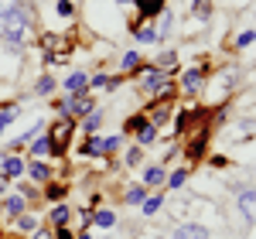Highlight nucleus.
<instances>
[{
    "mask_svg": "<svg viewBox=\"0 0 256 239\" xmlns=\"http://www.w3.org/2000/svg\"><path fill=\"white\" fill-rule=\"evenodd\" d=\"M68 216H72V208H68L65 202H58V205L52 208V216H48V222H52L55 229H62V226H68Z\"/></svg>",
    "mask_w": 256,
    "mask_h": 239,
    "instance_id": "17",
    "label": "nucleus"
},
{
    "mask_svg": "<svg viewBox=\"0 0 256 239\" xmlns=\"http://www.w3.org/2000/svg\"><path fill=\"white\" fill-rule=\"evenodd\" d=\"M0 216H4V208H0Z\"/></svg>",
    "mask_w": 256,
    "mask_h": 239,
    "instance_id": "47",
    "label": "nucleus"
},
{
    "mask_svg": "<svg viewBox=\"0 0 256 239\" xmlns=\"http://www.w3.org/2000/svg\"><path fill=\"white\" fill-rule=\"evenodd\" d=\"M205 76H208V68H188L181 76V92L184 96H198L205 89Z\"/></svg>",
    "mask_w": 256,
    "mask_h": 239,
    "instance_id": "5",
    "label": "nucleus"
},
{
    "mask_svg": "<svg viewBox=\"0 0 256 239\" xmlns=\"http://www.w3.org/2000/svg\"><path fill=\"white\" fill-rule=\"evenodd\" d=\"M24 174H28L31 181H38V184H48V181L55 178V171H52L44 160H38V158H31V164L24 168Z\"/></svg>",
    "mask_w": 256,
    "mask_h": 239,
    "instance_id": "7",
    "label": "nucleus"
},
{
    "mask_svg": "<svg viewBox=\"0 0 256 239\" xmlns=\"http://www.w3.org/2000/svg\"><path fill=\"white\" fill-rule=\"evenodd\" d=\"M192 14L205 24V20L212 18V0H192Z\"/></svg>",
    "mask_w": 256,
    "mask_h": 239,
    "instance_id": "25",
    "label": "nucleus"
},
{
    "mask_svg": "<svg viewBox=\"0 0 256 239\" xmlns=\"http://www.w3.org/2000/svg\"><path fill=\"white\" fill-rule=\"evenodd\" d=\"M205 140H208V130H202L198 137H192V144H188V150H184V154H188V160H198L202 154H205Z\"/></svg>",
    "mask_w": 256,
    "mask_h": 239,
    "instance_id": "18",
    "label": "nucleus"
},
{
    "mask_svg": "<svg viewBox=\"0 0 256 239\" xmlns=\"http://www.w3.org/2000/svg\"><path fill=\"white\" fill-rule=\"evenodd\" d=\"M158 38L164 41V38H171V28H174V14H171V10H160L158 14Z\"/></svg>",
    "mask_w": 256,
    "mask_h": 239,
    "instance_id": "22",
    "label": "nucleus"
},
{
    "mask_svg": "<svg viewBox=\"0 0 256 239\" xmlns=\"http://www.w3.org/2000/svg\"><path fill=\"white\" fill-rule=\"evenodd\" d=\"M0 34H10V38H18L24 48L34 41V18H31V10L24 7V4H18L10 14H4L0 18Z\"/></svg>",
    "mask_w": 256,
    "mask_h": 239,
    "instance_id": "1",
    "label": "nucleus"
},
{
    "mask_svg": "<svg viewBox=\"0 0 256 239\" xmlns=\"http://www.w3.org/2000/svg\"><path fill=\"white\" fill-rule=\"evenodd\" d=\"M24 158H18V154H7V158H0V178L10 181V178H20L24 174Z\"/></svg>",
    "mask_w": 256,
    "mask_h": 239,
    "instance_id": "6",
    "label": "nucleus"
},
{
    "mask_svg": "<svg viewBox=\"0 0 256 239\" xmlns=\"http://www.w3.org/2000/svg\"><path fill=\"white\" fill-rule=\"evenodd\" d=\"M82 126H86V134H96L99 126H102V113H99V110L86 113V116H82Z\"/></svg>",
    "mask_w": 256,
    "mask_h": 239,
    "instance_id": "28",
    "label": "nucleus"
},
{
    "mask_svg": "<svg viewBox=\"0 0 256 239\" xmlns=\"http://www.w3.org/2000/svg\"><path fill=\"white\" fill-rule=\"evenodd\" d=\"M123 147V134H113V137H102L99 140V158H110Z\"/></svg>",
    "mask_w": 256,
    "mask_h": 239,
    "instance_id": "14",
    "label": "nucleus"
},
{
    "mask_svg": "<svg viewBox=\"0 0 256 239\" xmlns=\"http://www.w3.org/2000/svg\"><path fill=\"white\" fill-rule=\"evenodd\" d=\"M0 208H4V216H7V219H18L20 212H28V198H24L20 192H14V195H7V198H4Z\"/></svg>",
    "mask_w": 256,
    "mask_h": 239,
    "instance_id": "9",
    "label": "nucleus"
},
{
    "mask_svg": "<svg viewBox=\"0 0 256 239\" xmlns=\"http://www.w3.org/2000/svg\"><path fill=\"white\" fill-rule=\"evenodd\" d=\"M154 137H158V126L150 123V120H144L137 126V144L140 147H147V144H154Z\"/></svg>",
    "mask_w": 256,
    "mask_h": 239,
    "instance_id": "20",
    "label": "nucleus"
},
{
    "mask_svg": "<svg viewBox=\"0 0 256 239\" xmlns=\"http://www.w3.org/2000/svg\"><path fill=\"white\" fill-rule=\"evenodd\" d=\"M18 116H20V106H18V102H7V106H0V134H4V130H7V126H10V123H14Z\"/></svg>",
    "mask_w": 256,
    "mask_h": 239,
    "instance_id": "19",
    "label": "nucleus"
},
{
    "mask_svg": "<svg viewBox=\"0 0 256 239\" xmlns=\"http://www.w3.org/2000/svg\"><path fill=\"white\" fill-rule=\"evenodd\" d=\"M171 239H208V229L202 226V222H188V226H181L171 232Z\"/></svg>",
    "mask_w": 256,
    "mask_h": 239,
    "instance_id": "10",
    "label": "nucleus"
},
{
    "mask_svg": "<svg viewBox=\"0 0 256 239\" xmlns=\"http://www.w3.org/2000/svg\"><path fill=\"white\" fill-rule=\"evenodd\" d=\"M86 89H89V76L86 72H72L65 79V92H86Z\"/></svg>",
    "mask_w": 256,
    "mask_h": 239,
    "instance_id": "16",
    "label": "nucleus"
},
{
    "mask_svg": "<svg viewBox=\"0 0 256 239\" xmlns=\"http://www.w3.org/2000/svg\"><path fill=\"white\" fill-rule=\"evenodd\" d=\"M116 4H134V0H116Z\"/></svg>",
    "mask_w": 256,
    "mask_h": 239,
    "instance_id": "46",
    "label": "nucleus"
},
{
    "mask_svg": "<svg viewBox=\"0 0 256 239\" xmlns=\"http://www.w3.org/2000/svg\"><path fill=\"white\" fill-rule=\"evenodd\" d=\"M14 226H18L20 232H34V229H38V219H34V216H28V212H20L18 219H14Z\"/></svg>",
    "mask_w": 256,
    "mask_h": 239,
    "instance_id": "31",
    "label": "nucleus"
},
{
    "mask_svg": "<svg viewBox=\"0 0 256 239\" xmlns=\"http://www.w3.org/2000/svg\"><path fill=\"white\" fill-rule=\"evenodd\" d=\"M89 222H96L99 229H113L116 226V212L113 208H99L96 216H89Z\"/></svg>",
    "mask_w": 256,
    "mask_h": 239,
    "instance_id": "21",
    "label": "nucleus"
},
{
    "mask_svg": "<svg viewBox=\"0 0 256 239\" xmlns=\"http://www.w3.org/2000/svg\"><path fill=\"white\" fill-rule=\"evenodd\" d=\"M253 174H256V168H253Z\"/></svg>",
    "mask_w": 256,
    "mask_h": 239,
    "instance_id": "48",
    "label": "nucleus"
},
{
    "mask_svg": "<svg viewBox=\"0 0 256 239\" xmlns=\"http://www.w3.org/2000/svg\"><path fill=\"white\" fill-rule=\"evenodd\" d=\"M44 65H58V55L55 52H44Z\"/></svg>",
    "mask_w": 256,
    "mask_h": 239,
    "instance_id": "43",
    "label": "nucleus"
},
{
    "mask_svg": "<svg viewBox=\"0 0 256 239\" xmlns=\"http://www.w3.org/2000/svg\"><path fill=\"white\" fill-rule=\"evenodd\" d=\"M55 239H76V236H72V229L62 226V229H55Z\"/></svg>",
    "mask_w": 256,
    "mask_h": 239,
    "instance_id": "42",
    "label": "nucleus"
},
{
    "mask_svg": "<svg viewBox=\"0 0 256 239\" xmlns=\"http://www.w3.org/2000/svg\"><path fill=\"white\" fill-rule=\"evenodd\" d=\"M55 86H58V82L52 79V76H41V79L34 82V96H52V92H55Z\"/></svg>",
    "mask_w": 256,
    "mask_h": 239,
    "instance_id": "26",
    "label": "nucleus"
},
{
    "mask_svg": "<svg viewBox=\"0 0 256 239\" xmlns=\"http://www.w3.org/2000/svg\"><path fill=\"white\" fill-rule=\"evenodd\" d=\"M18 4H20V0H0V18H4V14H10Z\"/></svg>",
    "mask_w": 256,
    "mask_h": 239,
    "instance_id": "39",
    "label": "nucleus"
},
{
    "mask_svg": "<svg viewBox=\"0 0 256 239\" xmlns=\"http://www.w3.org/2000/svg\"><path fill=\"white\" fill-rule=\"evenodd\" d=\"M65 102H68L72 120H82L86 113H92V110H96V100H92L89 92H65Z\"/></svg>",
    "mask_w": 256,
    "mask_h": 239,
    "instance_id": "3",
    "label": "nucleus"
},
{
    "mask_svg": "<svg viewBox=\"0 0 256 239\" xmlns=\"http://www.w3.org/2000/svg\"><path fill=\"white\" fill-rule=\"evenodd\" d=\"M188 174H192L188 168H178V171H171V178H168V188H181V184L188 181Z\"/></svg>",
    "mask_w": 256,
    "mask_h": 239,
    "instance_id": "33",
    "label": "nucleus"
},
{
    "mask_svg": "<svg viewBox=\"0 0 256 239\" xmlns=\"http://www.w3.org/2000/svg\"><path fill=\"white\" fill-rule=\"evenodd\" d=\"M99 140H102V137H86V140H82V147H79V154H82V158H99Z\"/></svg>",
    "mask_w": 256,
    "mask_h": 239,
    "instance_id": "29",
    "label": "nucleus"
},
{
    "mask_svg": "<svg viewBox=\"0 0 256 239\" xmlns=\"http://www.w3.org/2000/svg\"><path fill=\"white\" fill-rule=\"evenodd\" d=\"M44 195H48L52 202H62V198H65V184H58V181L52 178V181H48V188H44Z\"/></svg>",
    "mask_w": 256,
    "mask_h": 239,
    "instance_id": "32",
    "label": "nucleus"
},
{
    "mask_svg": "<svg viewBox=\"0 0 256 239\" xmlns=\"http://www.w3.org/2000/svg\"><path fill=\"white\" fill-rule=\"evenodd\" d=\"M134 4H137L140 20H150V18H158L160 10H164V0H134Z\"/></svg>",
    "mask_w": 256,
    "mask_h": 239,
    "instance_id": "12",
    "label": "nucleus"
},
{
    "mask_svg": "<svg viewBox=\"0 0 256 239\" xmlns=\"http://www.w3.org/2000/svg\"><path fill=\"white\" fill-rule=\"evenodd\" d=\"M256 41V31L253 28H246V31H239V38H236V48H250Z\"/></svg>",
    "mask_w": 256,
    "mask_h": 239,
    "instance_id": "35",
    "label": "nucleus"
},
{
    "mask_svg": "<svg viewBox=\"0 0 256 239\" xmlns=\"http://www.w3.org/2000/svg\"><path fill=\"white\" fill-rule=\"evenodd\" d=\"M239 212L246 222H256V188H239Z\"/></svg>",
    "mask_w": 256,
    "mask_h": 239,
    "instance_id": "8",
    "label": "nucleus"
},
{
    "mask_svg": "<svg viewBox=\"0 0 256 239\" xmlns=\"http://www.w3.org/2000/svg\"><path fill=\"white\" fill-rule=\"evenodd\" d=\"M120 68H123V72H137V68H140V55H137V52H126Z\"/></svg>",
    "mask_w": 256,
    "mask_h": 239,
    "instance_id": "34",
    "label": "nucleus"
},
{
    "mask_svg": "<svg viewBox=\"0 0 256 239\" xmlns=\"http://www.w3.org/2000/svg\"><path fill=\"white\" fill-rule=\"evenodd\" d=\"M123 198L130 202V205H140V202L147 198V188H144V184H130V188H126V195H123Z\"/></svg>",
    "mask_w": 256,
    "mask_h": 239,
    "instance_id": "30",
    "label": "nucleus"
},
{
    "mask_svg": "<svg viewBox=\"0 0 256 239\" xmlns=\"http://www.w3.org/2000/svg\"><path fill=\"white\" fill-rule=\"evenodd\" d=\"M160 205H164V195H147L144 205H140V212L144 216H154V212H160Z\"/></svg>",
    "mask_w": 256,
    "mask_h": 239,
    "instance_id": "27",
    "label": "nucleus"
},
{
    "mask_svg": "<svg viewBox=\"0 0 256 239\" xmlns=\"http://www.w3.org/2000/svg\"><path fill=\"white\" fill-rule=\"evenodd\" d=\"M76 134V120H58L55 126H52V147H55V158H58L62 150H65V144H68V137Z\"/></svg>",
    "mask_w": 256,
    "mask_h": 239,
    "instance_id": "4",
    "label": "nucleus"
},
{
    "mask_svg": "<svg viewBox=\"0 0 256 239\" xmlns=\"http://www.w3.org/2000/svg\"><path fill=\"white\" fill-rule=\"evenodd\" d=\"M140 158H144V147H140V144H137V147H130V150H126V168H137Z\"/></svg>",
    "mask_w": 256,
    "mask_h": 239,
    "instance_id": "36",
    "label": "nucleus"
},
{
    "mask_svg": "<svg viewBox=\"0 0 256 239\" xmlns=\"http://www.w3.org/2000/svg\"><path fill=\"white\" fill-rule=\"evenodd\" d=\"M140 86H144V92H150L154 100H171V96H174L171 76H168V72H160V68H154V65L140 72Z\"/></svg>",
    "mask_w": 256,
    "mask_h": 239,
    "instance_id": "2",
    "label": "nucleus"
},
{
    "mask_svg": "<svg viewBox=\"0 0 256 239\" xmlns=\"http://www.w3.org/2000/svg\"><path fill=\"white\" fill-rule=\"evenodd\" d=\"M20 195H24V198H34L38 192H34V184H31V181H20Z\"/></svg>",
    "mask_w": 256,
    "mask_h": 239,
    "instance_id": "38",
    "label": "nucleus"
},
{
    "mask_svg": "<svg viewBox=\"0 0 256 239\" xmlns=\"http://www.w3.org/2000/svg\"><path fill=\"white\" fill-rule=\"evenodd\" d=\"M168 116H171V106H168V100H158V102H154V110L147 113V120H150L154 126H164V123H168Z\"/></svg>",
    "mask_w": 256,
    "mask_h": 239,
    "instance_id": "13",
    "label": "nucleus"
},
{
    "mask_svg": "<svg viewBox=\"0 0 256 239\" xmlns=\"http://www.w3.org/2000/svg\"><path fill=\"white\" fill-rule=\"evenodd\" d=\"M212 164H216V168H226V164H229V160L222 158V154H212Z\"/></svg>",
    "mask_w": 256,
    "mask_h": 239,
    "instance_id": "44",
    "label": "nucleus"
},
{
    "mask_svg": "<svg viewBox=\"0 0 256 239\" xmlns=\"http://www.w3.org/2000/svg\"><path fill=\"white\" fill-rule=\"evenodd\" d=\"M44 154H55V147H52V137L38 134V137L31 140V158H44Z\"/></svg>",
    "mask_w": 256,
    "mask_h": 239,
    "instance_id": "15",
    "label": "nucleus"
},
{
    "mask_svg": "<svg viewBox=\"0 0 256 239\" xmlns=\"http://www.w3.org/2000/svg\"><path fill=\"white\" fill-rule=\"evenodd\" d=\"M76 239H92V236H89V232H79V236H76Z\"/></svg>",
    "mask_w": 256,
    "mask_h": 239,
    "instance_id": "45",
    "label": "nucleus"
},
{
    "mask_svg": "<svg viewBox=\"0 0 256 239\" xmlns=\"http://www.w3.org/2000/svg\"><path fill=\"white\" fill-rule=\"evenodd\" d=\"M154 68H160V72H168V76H171V72L178 68V55H174V52H160L158 62H154Z\"/></svg>",
    "mask_w": 256,
    "mask_h": 239,
    "instance_id": "23",
    "label": "nucleus"
},
{
    "mask_svg": "<svg viewBox=\"0 0 256 239\" xmlns=\"http://www.w3.org/2000/svg\"><path fill=\"white\" fill-rule=\"evenodd\" d=\"M134 38L140 41V44H158V28H150V24H144V28H137V31H134Z\"/></svg>",
    "mask_w": 256,
    "mask_h": 239,
    "instance_id": "24",
    "label": "nucleus"
},
{
    "mask_svg": "<svg viewBox=\"0 0 256 239\" xmlns=\"http://www.w3.org/2000/svg\"><path fill=\"white\" fill-rule=\"evenodd\" d=\"M144 120H147L144 113H140V116H130V120H126V130H137V126L144 123Z\"/></svg>",
    "mask_w": 256,
    "mask_h": 239,
    "instance_id": "41",
    "label": "nucleus"
},
{
    "mask_svg": "<svg viewBox=\"0 0 256 239\" xmlns=\"http://www.w3.org/2000/svg\"><path fill=\"white\" fill-rule=\"evenodd\" d=\"M164 181H168L164 164H154V168H147V171H144V181H140V184H144V188H160Z\"/></svg>",
    "mask_w": 256,
    "mask_h": 239,
    "instance_id": "11",
    "label": "nucleus"
},
{
    "mask_svg": "<svg viewBox=\"0 0 256 239\" xmlns=\"http://www.w3.org/2000/svg\"><path fill=\"white\" fill-rule=\"evenodd\" d=\"M55 10H58L62 18H72V14H76V7H72V0H58V4H55Z\"/></svg>",
    "mask_w": 256,
    "mask_h": 239,
    "instance_id": "37",
    "label": "nucleus"
},
{
    "mask_svg": "<svg viewBox=\"0 0 256 239\" xmlns=\"http://www.w3.org/2000/svg\"><path fill=\"white\" fill-rule=\"evenodd\" d=\"M31 239H55V232H52V229H34V232H31Z\"/></svg>",
    "mask_w": 256,
    "mask_h": 239,
    "instance_id": "40",
    "label": "nucleus"
}]
</instances>
